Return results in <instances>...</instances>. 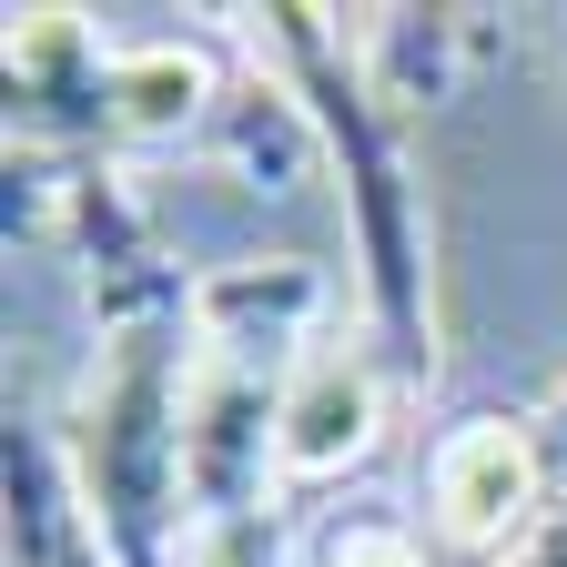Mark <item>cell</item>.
<instances>
[{
	"mask_svg": "<svg viewBox=\"0 0 567 567\" xmlns=\"http://www.w3.org/2000/svg\"><path fill=\"white\" fill-rule=\"evenodd\" d=\"M244 21H254L274 92L305 112V132L344 173V224H354V254H365V334L385 344L395 385L425 395L436 385V295H425V213H415V163H405V102L334 11L274 0V11H244Z\"/></svg>",
	"mask_w": 567,
	"mask_h": 567,
	"instance_id": "1",
	"label": "cell"
},
{
	"mask_svg": "<svg viewBox=\"0 0 567 567\" xmlns=\"http://www.w3.org/2000/svg\"><path fill=\"white\" fill-rule=\"evenodd\" d=\"M193 567H274V527H264V517L203 527V557H193Z\"/></svg>",
	"mask_w": 567,
	"mask_h": 567,
	"instance_id": "6",
	"label": "cell"
},
{
	"mask_svg": "<svg viewBox=\"0 0 567 567\" xmlns=\"http://www.w3.org/2000/svg\"><path fill=\"white\" fill-rule=\"evenodd\" d=\"M183 395H193V305L132 315L102 344V375L71 415V486L112 547V567H173V527L193 507L183 476Z\"/></svg>",
	"mask_w": 567,
	"mask_h": 567,
	"instance_id": "2",
	"label": "cell"
},
{
	"mask_svg": "<svg viewBox=\"0 0 567 567\" xmlns=\"http://www.w3.org/2000/svg\"><path fill=\"white\" fill-rule=\"evenodd\" d=\"M517 567H567V496H557V507H547V527L517 547Z\"/></svg>",
	"mask_w": 567,
	"mask_h": 567,
	"instance_id": "7",
	"label": "cell"
},
{
	"mask_svg": "<svg viewBox=\"0 0 567 567\" xmlns=\"http://www.w3.org/2000/svg\"><path fill=\"white\" fill-rule=\"evenodd\" d=\"M557 496L567 486H557V456L537 436V405L527 415H466L425 456V537L466 567H496V557L517 567V547L547 527Z\"/></svg>",
	"mask_w": 567,
	"mask_h": 567,
	"instance_id": "3",
	"label": "cell"
},
{
	"mask_svg": "<svg viewBox=\"0 0 567 567\" xmlns=\"http://www.w3.org/2000/svg\"><path fill=\"white\" fill-rule=\"evenodd\" d=\"M315 567H436V547H425L415 527H395V517H344L315 547Z\"/></svg>",
	"mask_w": 567,
	"mask_h": 567,
	"instance_id": "5",
	"label": "cell"
},
{
	"mask_svg": "<svg viewBox=\"0 0 567 567\" xmlns=\"http://www.w3.org/2000/svg\"><path fill=\"white\" fill-rule=\"evenodd\" d=\"M385 344L375 334H324L274 415V486H324L344 466H365L385 436Z\"/></svg>",
	"mask_w": 567,
	"mask_h": 567,
	"instance_id": "4",
	"label": "cell"
},
{
	"mask_svg": "<svg viewBox=\"0 0 567 567\" xmlns=\"http://www.w3.org/2000/svg\"><path fill=\"white\" fill-rule=\"evenodd\" d=\"M537 436H547V456H557V486H567V375H557V395L537 405Z\"/></svg>",
	"mask_w": 567,
	"mask_h": 567,
	"instance_id": "8",
	"label": "cell"
}]
</instances>
